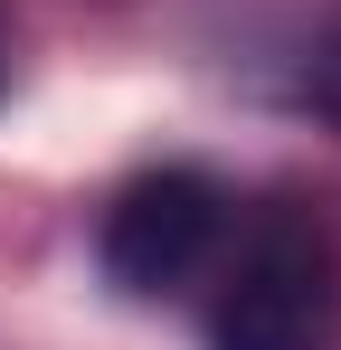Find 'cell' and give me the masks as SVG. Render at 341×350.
<instances>
[{
    "instance_id": "obj_2",
    "label": "cell",
    "mask_w": 341,
    "mask_h": 350,
    "mask_svg": "<svg viewBox=\"0 0 341 350\" xmlns=\"http://www.w3.org/2000/svg\"><path fill=\"white\" fill-rule=\"evenodd\" d=\"M227 237V189L209 171H142L123 199L105 208V237H95V256H105V284L133 293V303H162L180 293L209 256H218Z\"/></svg>"
},
{
    "instance_id": "obj_1",
    "label": "cell",
    "mask_w": 341,
    "mask_h": 350,
    "mask_svg": "<svg viewBox=\"0 0 341 350\" xmlns=\"http://www.w3.org/2000/svg\"><path fill=\"white\" fill-rule=\"evenodd\" d=\"M209 350H341V256L313 208H256L209 312Z\"/></svg>"
}]
</instances>
